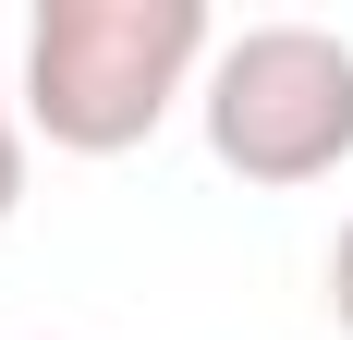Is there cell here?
Here are the masks:
<instances>
[{"instance_id":"1","label":"cell","mask_w":353,"mask_h":340,"mask_svg":"<svg viewBox=\"0 0 353 340\" xmlns=\"http://www.w3.org/2000/svg\"><path fill=\"white\" fill-rule=\"evenodd\" d=\"M219 61L208 0H37L25 25V134L61 158H122Z\"/></svg>"},{"instance_id":"2","label":"cell","mask_w":353,"mask_h":340,"mask_svg":"<svg viewBox=\"0 0 353 340\" xmlns=\"http://www.w3.org/2000/svg\"><path fill=\"white\" fill-rule=\"evenodd\" d=\"M208 158L256 195H305L353 158V36L329 25H244L219 36L208 85H195Z\"/></svg>"},{"instance_id":"3","label":"cell","mask_w":353,"mask_h":340,"mask_svg":"<svg viewBox=\"0 0 353 340\" xmlns=\"http://www.w3.org/2000/svg\"><path fill=\"white\" fill-rule=\"evenodd\" d=\"M25 206V122H12V98H0V219Z\"/></svg>"},{"instance_id":"4","label":"cell","mask_w":353,"mask_h":340,"mask_svg":"<svg viewBox=\"0 0 353 340\" xmlns=\"http://www.w3.org/2000/svg\"><path fill=\"white\" fill-rule=\"evenodd\" d=\"M329 328L353 340V219H341V243H329Z\"/></svg>"}]
</instances>
